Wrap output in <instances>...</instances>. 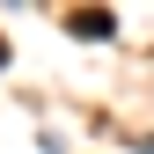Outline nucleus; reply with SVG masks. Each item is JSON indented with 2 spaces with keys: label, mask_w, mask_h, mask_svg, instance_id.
I'll list each match as a JSON object with an SVG mask.
<instances>
[{
  "label": "nucleus",
  "mask_w": 154,
  "mask_h": 154,
  "mask_svg": "<svg viewBox=\"0 0 154 154\" xmlns=\"http://www.w3.org/2000/svg\"><path fill=\"white\" fill-rule=\"evenodd\" d=\"M118 22H110V15H73V37H110Z\"/></svg>",
  "instance_id": "f257e3e1"
},
{
  "label": "nucleus",
  "mask_w": 154,
  "mask_h": 154,
  "mask_svg": "<svg viewBox=\"0 0 154 154\" xmlns=\"http://www.w3.org/2000/svg\"><path fill=\"white\" fill-rule=\"evenodd\" d=\"M147 154H154V140H147Z\"/></svg>",
  "instance_id": "f03ea898"
}]
</instances>
